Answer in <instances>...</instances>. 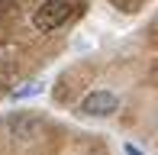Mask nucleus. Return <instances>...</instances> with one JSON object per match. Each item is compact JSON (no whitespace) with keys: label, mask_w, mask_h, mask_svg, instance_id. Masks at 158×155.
<instances>
[{"label":"nucleus","mask_w":158,"mask_h":155,"mask_svg":"<svg viewBox=\"0 0 158 155\" xmlns=\"http://www.w3.org/2000/svg\"><path fill=\"white\" fill-rule=\"evenodd\" d=\"M71 16V0H45V3L35 10V26L39 29H58V26L64 23V19Z\"/></svg>","instance_id":"f03ea898"},{"label":"nucleus","mask_w":158,"mask_h":155,"mask_svg":"<svg viewBox=\"0 0 158 155\" xmlns=\"http://www.w3.org/2000/svg\"><path fill=\"white\" fill-rule=\"evenodd\" d=\"M123 152H126V155H145V152H142V149H135L132 142H126V145H123Z\"/></svg>","instance_id":"39448f33"},{"label":"nucleus","mask_w":158,"mask_h":155,"mask_svg":"<svg viewBox=\"0 0 158 155\" xmlns=\"http://www.w3.org/2000/svg\"><path fill=\"white\" fill-rule=\"evenodd\" d=\"M39 90H42V84H39V81H32V84H26V87L13 90V100H23V97H32V94H39Z\"/></svg>","instance_id":"20e7f679"},{"label":"nucleus","mask_w":158,"mask_h":155,"mask_svg":"<svg viewBox=\"0 0 158 155\" xmlns=\"http://www.w3.org/2000/svg\"><path fill=\"white\" fill-rule=\"evenodd\" d=\"M116 107H119V97L113 90L100 87V90H90L81 100L77 113H84V116H110V113H116Z\"/></svg>","instance_id":"f257e3e1"},{"label":"nucleus","mask_w":158,"mask_h":155,"mask_svg":"<svg viewBox=\"0 0 158 155\" xmlns=\"http://www.w3.org/2000/svg\"><path fill=\"white\" fill-rule=\"evenodd\" d=\"M6 132H10L13 139H29L35 129H39V116L35 113H13V116H6Z\"/></svg>","instance_id":"7ed1b4c3"}]
</instances>
